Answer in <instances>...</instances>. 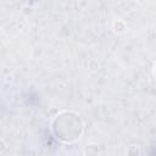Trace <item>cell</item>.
I'll list each match as a JSON object with an SVG mask.
<instances>
[{
    "label": "cell",
    "instance_id": "1",
    "mask_svg": "<svg viewBox=\"0 0 156 156\" xmlns=\"http://www.w3.org/2000/svg\"><path fill=\"white\" fill-rule=\"evenodd\" d=\"M54 133L63 141H72L82 133V122L79 117L71 112L61 113L54 121Z\"/></svg>",
    "mask_w": 156,
    "mask_h": 156
},
{
    "label": "cell",
    "instance_id": "2",
    "mask_svg": "<svg viewBox=\"0 0 156 156\" xmlns=\"http://www.w3.org/2000/svg\"><path fill=\"white\" fill-rule=\"evenodd\" d=\"M155 73H156V69H155Z\"/></svg>",
    "mask_w": 156,
    "mask_h": 156
}]
</instances>
